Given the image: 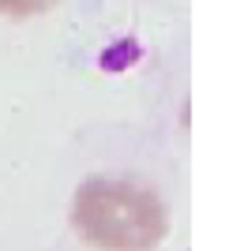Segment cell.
<instances>
[{
  "label": "cell",
  "instance_id": "obj_1",
  "mask_svg": "<svg viewBox=\"0 0 244 251\" xmlns=\"http://www.w3.org/2000/svg\"><path fill=\"white\" fill-rule=\"evenodd\" d=\"M72 229L102 251H150L169 232V206L139 180L90 176L75 188Z\"/></svg>",
  "mask_w": 244,
  "mask_h": 251
},
{
  "label": "cell",
  "instance_id": "obj_2",
  "mask_svg": "<svg viewBox=\"0 0 244 251\" xmlns=\"http://www.w3.org/2000/svg\"><path fill=\"white\" fill-rule=\"evenodd\" d=\"M60 0H0V15L8 19H30V15H42V11L56 8Z\"/></svg>",
  "mask_w": 244,
  "mask_h": 251
}]
</instances>
